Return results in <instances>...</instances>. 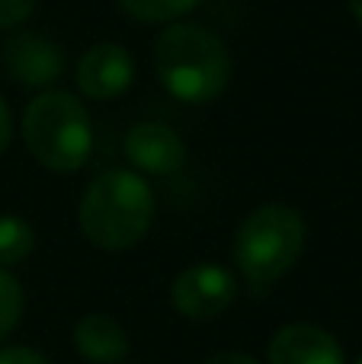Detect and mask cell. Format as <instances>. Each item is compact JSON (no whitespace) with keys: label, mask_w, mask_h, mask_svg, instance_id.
<instances>
[{"label":"cell","mask_w":362,"mask_h":364,"mask_svg":"<svg viewBox=\"0 0 362 364\" xmlns=\"http://www.w3.org/2000/svg\"><path fill=\"white\" fill-rule=\"evenodd\" d=\"M154 68L167 93L180 102H209L231 80V55L224 42L196 23H177L154 42Z\"/></svg>","instance_id":"cell-1"},{"label":"cell","mask_w":362,"mask_h":364,"mask_svg":"<svg viewBox=\"0 0 362 364\" xmlns=\"http://www.w3.org/2000/svg\"><path fill=\"white\" fill-rule=\"evenodd\" d=\"M83 237L100 250H128L135 246L154 220V195L141 176L128 170L103 173L90 182L77 208Z\"/></svg>","instance_id":"cell-2"},{"label":"cell","mask_w":362,"mask_h":364,"mask_svg":"<svg viewBox=\"0 0 362 364\" xmlns=\"http://www.w3.org/2000/svg\"><path fill=\"white\" fill-rule=\"evenodd\" d=\"M305 250V220L289 205H263L234 237V265L254 291L276 284Z\"/></svg>","instance_id":"cell-3"},{"label":"cell","mask_w":362,"mask_h":364,"mask_svg":"<svg viewBox=\"0 0 362 364\" xmlns=\"http://www.w3.org/2000/svg\"><path fill=\"white\" fill-rule=\"evenodd\" d=\"M23 138L29 154L55 173H74L93 151L90 115L74 93L48 90L26 106Z\"/></svg>","instance_id":"cell-4"},{"label":"cell","mask_w":362,"mask_h":364,"mask_svg":"<svg viewBox=\"0 0 362 364\" xmlns=\"http://www.w3.org/2000/svg\"><path fill=\"white\" fill-rule=\"evenodd\" d=\"M234 294H237L234 275L224 265H209V262L190 265L173 282V307L183 316H190V320L218 316L222 310H228Z\"/></svg>","instance_id":"cell-5"},{"label":"cell","mask_w":362,"mask_h":364,"mask_svg":"<svg viewBox=\"0 0 362 364\" xmlns=\"http://www.w3.org/2000/svg\"><path fill=\"white\" fill-rule=\"evenodd\" d=\"M4 68L23 87H45L64 70V51L48 36L19 29L4 45Z\"/></svg>","instance_id":"cell-6"},{"label":"cell","mask_w":362,"mask_h":364,"mask_svg":"<svg viewBox=\"0 0 362 364\" xmlns=\"http://www.w3.org/2000/svg\"><path fill=\"white\" fill-rule=\"evenodd\" d=\"M135 77V61L122 45L103 42L81 55L77 64V87L90 100H113L125 93Z\"/></svg>","instance_id":"cell-7"},{"label":"cell","mask_w":362,"mask_h":364,"mask_svg":"<svg viewBox=\"0 0 362 364\" xmlns=\"http://www.w3.org/2000/svg\"><path fill=\"white\" fill-rule=\"evenodd\" d=\"M269 364H343V348L327 329L292 323L269 342Z\"/></svg>","instance_id":"cell-8"},{"label":"cell","mask_w":362,"mask_h":364,"mask_svg":"<svg viewBox=\"0 0 362 364\" xmlns=\"http://www.w3.org/2000/svg\"><path fill=\"white\" fill-rule=\"evenodd\" d=\"M125 154L138 170L154 173V176H170L186 164L183 141L177 138V132H170L167 125H157V122L135 125L125 138Z\"/></svg>","instance_id":"cell-9"},{"label":"cell","mask_w":362,"mask_h":364,"mask_svg":"<svg viewBox=\"0 0 362 364\" xmlns=\"http://www.w3.org/2000/svg\"><path fill=\"white\" fill-rule=\"evenodd\" d=\"M77 352L93 364H119L128 355V336L109 314H87L74 329Z\"/></svg>","instance_id":"cell-10"},{"label":"cell","mask_w":362,"mask_h":364,"mask_svg":"<svg viewBox=\"0 0 362 364\" xmlns=\"http://www.w3.org/2000/svg\"><path fill=\"white\" fill-rule=\"evenodd\" d=\"M199 4L202 0H119L122 10L141 23H170V19L196 10Z\"/></svg>","instance_id":"cell-11"},{"label":"cell","mask_w":362,"mask_h":364,"mask_svg":"<svg viewBox=\"0 0 362 364\" xmlns=\"http://www.w3.org/2000/svg\"><path fill=\"white\" fill-rule=\"evenodd\" d=\"M32 252V227L19 218H0V269L23 262Z\"/></svg>","instance_id":"cell-12"},{"label":"cell","mask_w":362,"mask_h":364,"mask_svg":"<svg viewBox=\"0 0 362 364\" xmlns=\"http://www.w3.org/2000/svg\"><path fill=\"white\" fill-rule=\"evenodd\" d=\"M23 316V288L6 269H0V342L16 329Z\"/></svg>","instance_id":"cell-13"},{"label":"cell","mask_w":362,"mask_h":364,"mask_svg":"<svg viewBox=\"0 0 362 364\" xmlns=\"http://www.w3.org/2000/svg\"><path fill=\"white\" fill-rule=\"evenodd\" d=\"M36 0H0V29H13L32 13Z\"/></svg>","instance_id":"cell-14"},{"label":"cell","mask_w":362,"mask_h":364,"mask_svg":"<svg viewBox=\"0 0 362 364\" xmlns=\"http://www.w3.org/2000/svg\"><path fill=\"white\" fill-rule=\"evenodd\" d=\"M0 364H48L32 348H4L0 352Z\"/></svg>","instance_id":"cell-15"},{"label":"cell","mask_w":362,"mask_h":364,"mask_svg":"<svg viewBox=\"0 0 362 364\" xmlns=\"http://www.w3.org/2000/svg\"><path fill=\"white\" fill-rule=\"evenodd\" d=\"M202 364H260V361H254L244 352H218V355H212V358H205Z\"/></svg>","instance_id":"cell-16"},{"label":"cell","mask_w":362,"mask_h":364,"mask_svg":"<svg viewBox=\"0 0 362 364\" xmlns=\"http://www.w3.org/2000/svg\"><path fill=\"white\" fill-rule=\"evenodd\" d=\"M10 138H13V122H10V112H6V102L0 100V154L6 151Z\"/></svg>","instance_id":"cell-17"},{"label":"cell","mask_w":362,"mask_h":364,"mask_svg":"<svg viewBox=\"0 0 362 364\" xmlns=\"http://www.w3.org/2000/svg\"><path fill=\"white\" fill-rule=\"evenodd\" d=\"M350 4V10H353V16H356V23L362 26V0H346Z\"/></svg>","instance_id":"cell-18"},{"label":"cell","mask_w":362,"mask_h":364,"mask_svg":"<svg viewBox=\"0 0 362 364\" xmlns=\"http://www.w3.org/2000/svg\"><path fill=\"white\" fill-rule=\"evenodd\" d=\"M356 364H362V358H359V361H356Z\"/></svg>","instance_id":"cell-19"}]
</instances>
